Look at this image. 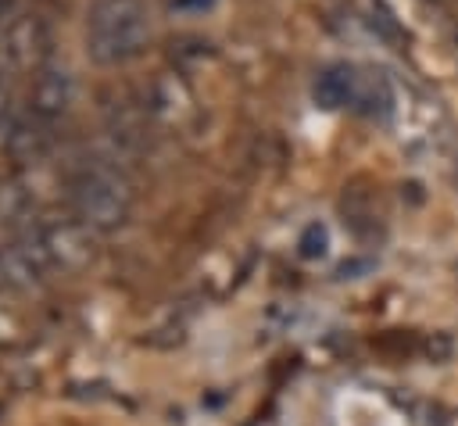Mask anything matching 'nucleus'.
Here are the masks:
<instances>
[{"instance_id":"1","label":"nucleus","mask_w":458,"mask_h":426,"mask_svg":"<svg viewBox=\"0 0 458 426\" xmlns=\"http://www.w3.org/2000/svg\"><path fill=\"white\" fill-rule=\"evenodd\" d=\"M150 43L147 0H93L86 11V54L97 64H125Z\"/></svg>"},{"instance_id":"2","label":"nucleus","mask_w":458,"mask_h":426,"mask_svg":"<svg viewBox=\"0 0 458 426\" xmlns=\"http://www.w3.org/2000/svg\"><path fill=\"white\" fill-rule=\"evenodd\" d=\"M75 200L82 208V215L97 226H118L125 218V208H129V193L125 186L107 175V172H89L82 175L79 190H75Z\"/></svg>"},{"instance_id":"3","label":"nucleus","mask_w":458,"mask_h":426,"mask_svg":"<svg viewBox=\"0 0 458 426\" xmlns=\"http://www.w3.org/2000/svg\"><path fill=\"white\" fill-rule=\"evenodd\" d=\"M358 72L354 64H326L318 75H315V86H311V97L322 111H336V107H351L354 104V93H358Z\"/></svg>"},{"instance_id":"4","label":"nucleus","mask_w":458,"mask_h":426,"mask_svg":"<svg viewBox=\"0 0 458 426\" xmlns=\"http://www.w3.org/2000/svg\"><path fill=\"white\" fill-rule=\"evenodd\" d=\"M72 100V79L64 68H43L32 86V111L43 118H57Z\"/></svg>"},{"instance_id":"5","label":"nucleus","mask_w":458,"mask_h":426,"mask_svg":"<svg viewBox=\"0 0 458 426\" xmlns=\"http://www.w3.org/2000/svg\"><path fill=\"white\" fill-rule=\"evenodd\" d=\"M361 115H372V118H386L394 111V89H390V79L383 72H358V93H354V104Z\"/></svg>"},{"instance_id":"6","label":"nucleus","mask_w":458,"mask_h":426,"mask_svg":"<svg viewBox=\"0 0 458 426\" xmlns=\"http://www.w3.org/2000/svg\"><path fill=\"white\" fill-rule=\"evenodd\" d=\"M326 247H329V233H326V226H322V222H311V226L301 233V240H297L301 258H322V254H326Z\"/></svg>"},{"instance_id":"7","label":"nucleus","mask_w":458,"mask_h":426,"mask_svg":"<svg viewBox=\"0 0 458 426\" xmlns=\"http://www.w3.org/2000/svg\"><path fill=\"white\" fill-rule=\"evenodd\" d=\"M211 0H172V7L175 11H200V7H208Z\"/></svg>"}]
</instances>
